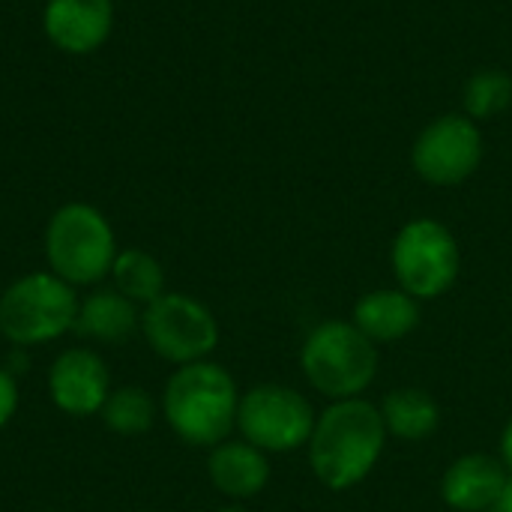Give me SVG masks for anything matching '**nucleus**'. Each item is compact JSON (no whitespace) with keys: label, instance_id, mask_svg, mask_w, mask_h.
<instances>
[{"label":"nucleus","instance_id":"f8f14e48","mask_svg":"<svg viewBox=\"0 0 512 512\" xmlns=\"http://www.w3.org/2000/svg\"><path fill=\"white\" fill-rule=\"evenodd\" d=\"M507 480H510V471L504 462L483 456V453H471V456L456 459L447 468L441 480V495L453 510L486 512L498 507Z\"/></svg>","mask_w":512,"mask_h":512},{"label":"nucleus","instance_id":"a211bd4d","mask_svg":"<svg viewBox=\"0 0 512 512\" xmlns=\"http://www.w3.org/2000/svg\"><path fill=\"white\" fill-rule=\"evenodd\" d=\"M99 414H102V423L108 432L132 438V435H144L153 426L156 405L147 396V390H141V387H117L108 393Z\"/></svg>","mask_w":512,"mask_h":512},{"label":"nucleus","instance_id":"f03ea898","mask_svg":"<svg viewBox=\"0 0 512 512\" xmlns=\"http://www.w3.org/2000/svg\"><path fill=\"white\" fill-rule=\"evenodd\" d=\"M240 393L228 369L201 360L177 366L165 384L162 411L171 432L189 447H216L237 426Z\"/></svg>","mask_w":512,"mask_h":512},{"label":"nucleus","instance_id":"423d86ee","mask_svg":"<svg viewBox=\"0 0 512 512\" xmlns=\"http://www.w3.org/2000/svg\"><path fill=\"white\" fill-rule=\"evenodd\" d=\"M390 258L402 291L414 300H435L447 294L462 267L456 237L435 219L408 222L396 234Z\"/></svg>","mask_w":512,"mask_h":512},{"label":"nucleus","instance_id":"9d476101","mask_svg":"<svg viewBox=\"0 0 512 512\" xmlns=\"http://www.w3.org/2000/svg\"><path fill=\"white\" fill-rule=\"evenodd\" d=\"M111 393L105 360L90 348H66L48 369V396L66 417H93Z\"/></svg>","mask_w":512,"mask_h":512},{"label":"nucleus","instance_id":"39448f33","mask_svg":"<svg viewBox=\"0 0 512 512\" xmlns=\"http://www.w3.org/2000/svg\"><path fill=\"white\" fill-rule=\"evenodd\" d=\"M78 294L54 273H27L0 294V333L15 348L54 342L75 330Z\"/></svg>","mask_w":512,"mask_h":512},{"label":"nucleus","instance_id":"393cba45","mask_svg":"<svg viewBox=\"0 0 512 512\" xmlns=\"http://www.w3.org/2000/svg\"><path fill=\"white\" fill-rule=\"evenodd\" d=\"M138 512H153V510H138Z\"/></svg>","mask_w":512,"mask_h":512},{"label":"nucleus","instance_id":"7ed1b4c3","mask_svg":"<svg viewBox=\"0 0 512 512\" xmlns=\"http://www.w3.org/2000/svg\"><path fill=\"white\" fill-rule=\"evenodd\" d=\"M45 258L54 276L75 285H96L111 276L117 240L108 219L84 204L69 201L45 225Z\"/></svg>","mask_w":512,"mask_h":512},{"label":"nucleus","instance_id":"aec40b11","mask_svg":"<svg viewBox=\"0 0 512 512\" xmlns=\"http://www.w3.org/2000/svg\"><path fill=\"white\" fill-rule=\"evenodd\" d=\"M18 402H21V396H18V381H15V375H12L9 369L0 366V429L15 417Z\"/></svg>","mask_w":512,"mask_h":512},{"label":"nucleus","instance_id":"5701e85b","mask_svg":"<svg viewBox=\"0 0 512 512\" xmlns=\"http://www.w3.org/2000/svg\"><path fill=\"white\" fill-rule=\"evenodd\" d=\"M216 512H249V510H243V507H222V510H216Z\"/></svg>","mask_w":512,"mask_h":512},{"label":"nucleus","instance_id":"2eb2a0df","mask_svg":"<svg viewBox=\"0 0 512 512\" xmlns=\"http://www.w3.org/2000/svg\"><path fill=\"white\" fill-rule=\"evenodd\" d=\"M138 327H141L138 306L114 288L93 291L78 306L75 333H81L84 339L117 345V342H126Z\"/></svg>","mask_w":512,"mask_h":512},{"label":"nucleus","instance_id":"6e6552de","mask_svg":"<svg viewBox=\"0 0 512 512\" xmlns=\"http://www.w3.org/2000/svg\"><path fill=\"white\" fill-rule=\"evenodd\" d=\"M312 405L291 387L261 384L240 396L237 429L243 441L264 453H291L309 444L315 429Z\"/></svg>","mask_w":512,"mask_h":512},{"label":"nucleus","instance_id":"b1692460","mask_svg":"<svg viewBox=\"0 0 512 512\" xmlns=\"http://www.w3.org/2000/svg\"><path fill=\"white\" fill-rule=\"evenodd\" d=\"M486 512H501V510H498V507H492V510H486Z\"/></svg>","mask_w":512,"mask_h":512},{"label":"nucleus","instance_id":"0eeeda50","mask_svg":"<svg viewBox=\"0 0 512 512\" xmlns=\"http://www.w3.org/2000/svg\"><path fill=\"white\" fill-rule=\"evenodd\" d=\"M141 333L150 351L174 366L201 363L219 345L213 312L189 294H162L141 315Z\"/></svg>","mask_w":512,"mask_h":512},{"label":"nucleus","instance_id":"9b49d317","mask_svg":"<svg viewBox=\"0 0 512 512\" xmlns=\"http://www.w3.org/2000/svg\"><path fill=\"white\" fill-rule=\"evenodd\" d=\"M45 36L66 54H93L114 30L111 0H48L42 15Z\"/></svg>","mask_w":512,"mask_h":512},{"label":"nucleus","instance_id":"4468645a","mask_svg":"<svg viewBox=\"0 0 512 512\" xmlns=\"http://www.w3.org/2000/svg\"><path fill=\"white\" fill-rule=\"evenodd\" d=\"M420 324V300L402 288H381L354 306V327L372 342H396Z\"/></svg>","mask_w":512,"mask_h":512},{"label":"nucleus","instance_id":"ddd939ff","mask_svg":"<svg viewBox=\"0 0 512 512\" xmlns=\"http://www.w3.org/2000/svg\"><path fill=\"white\" fill-rule=\"evenodd\" d=\"M210 483L234 501H249L261 495L270 483L267 453L252 447L249 441H222L213 447L207 459Z\"/></svg>","mask_w":512,"mask_h":512},{"label":"nucleus","instance_id":"412c9836","mask_svg":"<svg viewBox=\"0 0 512 512\" xmlns=\"http://www.w3.org/2000/svg\"><path fill=\"white\" fill-rule=\"evenodd\" d=\"M501 456H504L507 471L512 474V420H510V426L504 429V438H501Z\"/></svg>","mask_w":512,"mask_h":512},{"label":"nucleus","instance_id":"4be33fe9","mask_svg":"<svg viewBox=\"0 0 512 512\" xmlns=\"http://www.w3.org/2000/svg\"><path fill=\"white\" fill-rule=\"evenodd\" d=\"M498 510L512 512V474H510V480H507V486H504V495H501V501H498Z\"/></svg>","mask_w":512,"mask_h":512},{"label":"nucleus","instance_id":"1a4fd4ad","mask_svg":"<svg viewBox=\"0 0 512 512\" xmlns=\"http://www.w3.org/2000/svg\"><path fill=\"white\" fill-rule=\"evenodd\" d=\"M483 159V135L471 117L447 114L429 123L414 141V171L432 186L465 183Z\"/></svg>","mask_w":512,"mask_h":512},{"label":"nucleus","instance_id":"f257e3e1","mask_svg":"<svg viewBox=\"0 0 512 512\" xmlns=\"http://www.w3.org/2000/svg\"><path fill=\"white\" fill-rule=\"evenodd\" d=\"M384 444L387 426L381 408L366 399L333 402L315 420L309 438V465L327 489L345 492L372 474Z\"/></svg>","mask_w":512,"mask_h":512},{"label":"nucleus","instance_id":"6ab92c4d","mask_svg":"<svg viewBox=\"0 0 512 512\" xmlns=\"http://www.w3.org/2000/svg\"><path fill=\"white\" fill-rule=\"evenodd\" d=\"M512 102V78L501 69H483L465 84V111L468 117L489 120Z\"/></svg>","mask_w":512,"mask_h":512},{"label":"nucleus","instance_id":"dca6fc26","mask_svg":"<svg viewBox=\"0 0 512 512\" xmlns=\"http://www.w3.org/2000/svg\"><path fill=\"white\" fill-rule=\"evenodd\" d=\"M381 417L387 426V435L399 441H426L441 426V408L426 390L402 387L384 396Z\"/></svg>","mask_w":512,"mask_h":512},{"label":"nucleus","instance_id":"f3484780","mask_svg":"<svg viewBox=\"0 0 512 512\" xmlns=\"http://www.w3.org/2000/svg\"><path fill=\"white\" fill-rule=\"evenodd\" d=\"M114 291L129 297L135 306H150L165 294V270L162 264L144 249H123L111 267Z\"/></svg>","mask_w":512,"mask_h":512},{"label":"nucleus","instance_id":"20e7f679","mask_svg":"<svg viewBox=\"0 0 512 512\" xmlns=\"http://www.w3.org/2000/svg\"><path fill=\"white\" fill-rule=\"evenodd\" d=\"M300 363L309 384L333 402L360 399L378 375L375 342L363 336L354 321L318 324L300 351Z\"/></svg>","mask_w":512,"mask_h":512}]
</instances>
